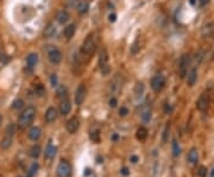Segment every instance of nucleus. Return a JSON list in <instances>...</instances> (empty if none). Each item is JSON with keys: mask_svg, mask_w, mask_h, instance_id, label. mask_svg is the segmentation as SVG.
I'll return each mask as SVG.
<instances>
[{"mask_svg": "<svg viewBox=\"0 0 214 177\" xmlns=\"http://www.w3.org/2000/svg\"><path fill=\"white\" fill-rule=\"evenodd\" d=\"M36 117V108L33 106H28L25 109H24L20 117H19V120H18V129L19 130H25L26 127H29L30 125L32 124V121L35 120Z\"/></svg>", "mask_w": 214, "mask_h": 177, "instance_id": "1", "label": "nucleus"}, {"mask_svg": "<svg viewBox=\"0 0 214 177\" xmlns=\"http://www.w3.org/2000/svg\"><path fill=\"white\" fill-rule=\"evenodd\" d=\"M17 130V126L14 124H10L5 130V134L3 137L1 142H0V148L3 150H7L12 145L13 138H14V133Z\"/></svg>", "mask_w": 214, "mask_h": 177, "instance_id": "2", "label": "nucleus"}, {"mask_svg": "<svg viewBox=\"0 0 214 177\" xmlns=\"http://www.w3.org/2000/svg\"><path fill=\"white\" fill-rule=\"evenodd\" d=\"M48 53V58L49 61L53 63V64H59L62 62L63 58V55L61 53V50L57 49V47H53V45H49L44 49Z\"/></svg>", "mask_w": 214, "mask_h": 177, "instance_id": "3", "label": "nucleus"}, {"mask_svg": "<svg viewBox=\"0 0 214 177\" xmlns=\"http://www.w3.org/2000/svg\"><path fill=\"white\" fill-rule=\"evenodd\" d=\"M95 47H96V42H95L94 35H89L86 38V41L83 42L82 47H81V53H82V55L89 56L94 53Z\"/></svg>", "mask_w": 214, "mask_h": 177, "instance_id": "4", "label": "nucleus"}, {"mask_svg": "<svg viewBox=\"0 0 214 177\" xmlns=\"http://www.w3.org/2000/svg\"><path fill=\"white\" fill-rule=\"evenodd\" d=\"M164 86H166V77L163 75L158 74L151 78V88L156 93H160V90L164 88Z\"/></svg>", "mask_w": 214, "mask_h": 177, "instance_id": "5", "label": "nucleus"}, {"mask_svg": "<svg viewBox=\"0 0 214 177\" xmlns=\"http://www.w3.org/2000/svg\"><path fill=\"white\" fill-rule=\"evenodd\" d=\"M57 177H70L71 175V165L67 160H61L57 170H56Z\"/></svg>", "mask_w": 214, "mask_h": 177, "instance_id": "6", "label": "nucleus"}, {"mask_svg": "<svg viewBox=\"0 0 214 177\" xmlns=\"http://www.w3.org/2000/svg\"><path fill=\"white\" fill-rule=\"evenodd\" d=\"M86 95H87V89L84 87V84H80L75 93V104L77 106L82 105L83 101L86 100Z\"/></svg>", "mask_w": 214, "mask_h": 177, "instance_id": "7", "label": "nucleus"}, {"mask_svg": "<svg viewBox=\"0 0 214 177\" xmlns=\"http://www.w3.org/2000/svg\"><path fill=\"white\" fill-rule=\"evenodd\" d=\"M190 58L189 55H183L180 59V65H178V71H180V76L184 77L187 71H188V65H189Z\"/></svg>", "mask_w": 214, "mask_h": 177, "instance_id": "8", "label": "nucleus"}, {"mask_svg": "<svg viewBox=\"0 0 214 177\" xmlns=\"http://www.w3.org/2000/svg\"><path fill=\"white\" fill-rule=\"evenodd\" d=\"M65 127H67V131H68L69 133H71V134L76 133L77 130L80 129V120H79V118L73 117L71 119H69V120L67 121Z\"/></svg>", "mask_w": 214, "mask_h": 177, "instance_id": "9", "label": "nucleus"}, {"mask_svg": "<svg viewBox=\"0 0 214 177\" xmlns=\"http://www.w3.org/2000/svg\"><path fill=\"white\" fill-rule=\"evenodd\" d=\"M208 107H209V96L207 94H202L196 102V108L200 112H205L208 109Z\"/></svg>", "mask_w": 214, "mask_h": 177, "instance_id": "10", "label": "nucleus"}, {"mask_svg": "<svg viewBox=\"0 0 214 177\" xmlns=\"http://www.w3.org/2000/svg\"><path fill=\"white\" fill-rule=\"evenodd\" d=\"M57 109L55 108V107H49L47 109V112L44 114V119H45V121H47L48 124H51L54 123L56 119H57Z\"/></svg>", "mask_w": 214, "mask_h": 177, "instance_id": "11", "label": "nucleus"}, {"mask_svg": "<svg viewBox=\"0 0 214 177\" xmlns=\"http://www.w3.org/2000/svg\"><path fill=\"white\" fill-rule=\"evenodd\" d=\"M38 63V55L36 53H30L26 56V65H28V69L29 70H33L35 67Z\"/></svg>", "mask_w": 214, "mask_h": 177, "instance_id": "12", "label": "nucleus"}, {"mask_svg": "<svg viewBox=\"0 0 214 177\" xmlns=\"http://www.w3.org/2000/svg\"><path fill=\"white\" fill-rule=\"evenodd\" d=\"M56 31H57V29H56V25L55 24L48 23L45 25L44 30H43V36L45 38H51V37H54V36L56 35Z\"/></svg>", "mask_w": 214, "mask_h": 177, "instance_id": "13", "label": "nucleus"}, {"mask_svg": "<svg viewBox=\"0 0 214 177\" xmlns=\"http://www.w3.org/2000/svg\"><path fill=\"white\" fill-rule=\"evenodd\" d=\"M121 87H123V77L119 74H117L113 78V81L111 82V90L115 93V92H119Z\"/></svg>", "mask_w": 214, "mask_h": 177, "instance_id": "14", "label": "nucleus"}, {"mask_svg": "<svg viewBox=\"0 0 214 177\" xmlns=\"http://www.w3.org/2000/svg\"><path fill=\"white\" fill-rule=\"evenodd\" d=\"M28 136H29V138L32 140V142H37V140H39V138H41L42 136V131L39 127H37V126H35V127H31L29 131V133H28Z\"/></svg>", "mask_w": 214, "mask_h": 177, "instance_id": "15", "label": "nucleus"}, {"mask_svg": "<svg viewBox=\"0 0 214 177\" xmlns=\"http://www.w3.org/2000/svg\"><path fill=\"white\" fill-rule=\"evenodd\" d=\"M71 111V104L69 100H67V99H63L62 102H61V105H59V113L62 114V115H67V114H69Z\"/></svg>", "mask_w": 214, "mask_h": 177, "instance_id": "16", "label": "nucleus"}, {"mask_svg": "<svg viewBox=\"0 0 214 177\" xmlns=\"http://www.w3.org/2000/svg\"><path fill=\"white\" fill-rule=\"evenodd\" d=\"M69 19H70V16L64 10H61V11H59L56 13V20H57L59 24H65Z\"/></svg>", "mask_w": 214, "mask_h": 177, "instance_id": "17", "label": "nucleus"}, {"mask_svg": "<svg viewBox=\"0 0 214 177\" xmlns=\"http://www.w3.org/2000/svg\"><path fill=\"white\" fill-rule=\"evenodd\" d=\"M75 31H76V26L74 24H69L63 30V36L67 39H71L74 37V35H75Z\"/></svg>", "mask_w": 214, "mask_h": 177, "instance_id": "18", "label": "nucleus"}, {"mask_svg": "<svg viewBox=\"0 0 214 177\" xmlns=\"http://www.w3.org/2000/svg\"><path fill=\"white\" fill-rule=\"evenodd\" d=\"M108 53L105 48H102L99 53V67H102V65L108 64Z\"/></svg>", "mask_w": 214, "mask_h": 177, "instance_id": "19", "label": "nucleus"}, {"mask_svg": "<svg viewBox=\"0 0 214 177\" xmlns=\"http://www.w3.org/2000/svg\"><path fill=\"white\" fill-rule=\"evenodd\" d=\"M77 12H79V14H86L89 10V4L88 1H86V0H81V1H79L77 3Z\"/></svg>", "mask_w": 214, "mask_h": 177, "instance_id": "20", "label": "nucleus"}, {"mask_svg": "<svg viewBox=\"0 0 214 177\" xmlns=\"http://www.w3.org/2000/svg\"><path fill=\"white\" fill-rule=\"evenodd\" d=\"M188 162H189L190 164H196L197 162H199V152H197V149L193 148L190 150L189 152H188Z\"/></svg>", "mask_w": 214, "mask_h": 177, "instance_id": "21", "label": "nucleus"}, {"mask_svg": "<svg viewBox=\"0 0 214 177\" xmlns=\"http://www.w3.org/2000/svg\"><path fill=\"white\" fill-rule=\"evenodd\" d=\"M56 152H57V148L51 144H49L45 149V152H44V157L48 158V159H53L54 157L56 156Z\"/></svg>", "mask_w": 214, "mask_h": 177, "instance_id": "22", "label": "nucleus"}, {"mask_svg": "<svg viewBox=\"0 0 214 177\" xmlns=\"http://www.w3.org/2000/svg\"><path fill=\"white\" fill-rule=\"evenodd\" d=\"M196 80H197V71H196L195 68H193V69L188 73V77H187V83H188V86L193 87V86L195 84Z\"/></svg>", "mask_w": 214, "mask_h": 177, "instance_id": "23", "label": "nucleus"}, {"mask_svg": "<svg viewBox=\"0 0 214 177\" xmlns=\"http://www.w3.org/2000/svg\"><path fill=\"white\" fill-rule=\"evenodd\" d=\"M136 137H137V139H138V140H140V142L145 140V139H146V137H148V130H146L145 127L140 126V127L137 130Z\"/></svg>", "mask_w": 214, "mask_h": 177, "instance_id": "24", "label": "nucleus"}, {"mask_svg": "<svg viewBox=\"0 0 214 177\" xmlns=\"http://www.w3.org/2000/svg\"><path fill=\"white\" fill-rule=\"evenodd\" d=\"M41 154V146L39 145H33L32 148L30 149V156L32 158H38Z\"/></svg>", "mask_w": 214, "mask_h": 177, "instance_id": "25", "label": "nucleus"}, {"mask_svg": "<svg viewBox=\"0 0 214 177\" xmlns=\"http://www.w3.org/2000/svg\"><path fill=\"white\" fill-rule=\"evenodd\" d=\"M144 89H145V87H144V83H143V82H137L136 87H135V94H136V96H142L143 93H144Z\"/></svg>", "mask_w": 214, "mask_h": 177, "instance_id": "26", "label": "nucleus"}, {"mask_svg": "<svg viewBox=\"0 0 214 177\" xmlns=\"http://www.w3.org/2000/svg\"><path fill=\"white\" fill-rule=\"evenodd\" d=\"M213 26H214V24H207V25H205L203 26V29H202V35L205 36H209L212 32H213Z\"/></svg>", "mask_w": 214, "mask_h": 177, "instance_id": "27", "label": "nucleus"}, {"mask_svg": "<svg viewBox=\"0 0 214 177\" xmlns=\"http://www.w3.org/2000/svg\"><path fill=\"white\" fill-rule=\"evenodd\" d=\"M89 138H90V140L93 143H100V132H99V130L90 132Z\"/></svg>", "mask_w": 214, "mask_h": 177, "instance_id": "28", "label": "nucleus"}, {"mask_svg": "<svg viewBox=\"0 0 214 177\" xmlns=\"http://www.w3.org/2000/svg\"><path fill=\"white\" fill-rule=\"evenodd\" d=\"M24 107V100L23 99H16L12 102V108L13 109H20Z\"/></svg>", "mask_w": 214, "mask_h": 177, "instance_id": "29", "label": "nucleus"}, {"mask_svg": "<svg viewBox=\"0 0 214 177\" xmlns=\"http://www.w3.org/2000/svg\"><path fill=\"white\" fill-rule=\"evenodd\" d=\"M181 154V148H180V145H178V143L176 140H174L172 142V154L175 156V157H178Z\"/></svg>", "mask_w": 214, "mask_h": 177, "instance_id": "30", "label": "nucleus"}, {"mask_svg": "<svg viewBox=\"0 0 214 177\" xmlns=\"http://www.w3.org/2000/svg\"><path fill=\"white\" fill-rule=\"evenodd\" d=\"M67 95V88L64 86H59L57 87V98L59 99H64V96Z\"/></svg>", "mask_w": 214, "mask_h": 177, "instance_id": "31", "label": "nucleus"}, {"mask_svg": "<svg viewBox=\"0 0 214 177\" xmlns=\"http://www.w3.org/2000/svg\"><path fill=\"white\" fill-rule=\"evenodd\" d=\"M151 119V111L150 109H145L142 112V120L144 123H149Z\"/></svg>", "mask_w": 214, "mask_h": 177, "instance_id": "32", "label": "nucleus"}, {"mask_svg": "<svg viewBox=\"0 0 214 177\" xmlns=\"http://www.w3.org/2000/svg\"><path fill=\"white\" fill-rule=\"evenodd\" d=\"M38 168H39V165H38L37 163H33V164L31 165V168H30L28 177H33V175H35L36 172H37V170H38Z\"/></svg>", "mask_w": 214, "mask_h": 177, "instance_id": "33", "label": "nucleus"}, {"mask_svg": "<svg viewBox=\"0 0 214 177\" xmlns=\"http://www.w3.org/2000/svg\"><path fill=\"white\" fill-rule=\"evenodd\" d=\"M139 49H140V45H139V42L138 39L135 41V43L132 44V47H131V53H133V55H136L138 51H139Z\"/></svg>", "mask_w": 214, "mask_h": 177, "instance_id": "34", "label": "nucleus"}, {"mask_svg": "<svg viewBox=\"0 0 214 177\" xmlns=\"http://www.w3.org/2000/svg\"><path fill=\"white\" fill-rule=\"evenodd\" d=\"M100 71H101V74H102L104 76H107V75L111 73V68H110V65H108V64L102 65V67H100Z\"/></svg>", "mask_w": 214, "mask_h": 177, "instance_id": "35", "label": "nucleus"}, {"mask_svg": "<svg viewBox=\"0 0 214 177\" xmlns=\"http://www.w3.org/2000/svg\"><path fill=\"white\" fill-rule=\"evenodd\" d=\"M35 92L38 96H43V95L45 94V89H44V87H43L42 84H39V86H37V87H36Z\"/></svg>", "mask_w": 214, "mask_h": 177, "instance_id": "36", "label": "nucleus"}, {"mask_svg": "<svg viewBox=\"0 0 214 177\" xmlns=\"http://www.w3.org/2000/svg\"><path fill=\"white\" fill-rule=\"evenodd\" d=\"M197 176L199 177H206L207 176V169L203 165H201L197 170Z\"/></svg>", "mask_w": 214, "mask_h": 177, "instance_id": "37", "label": "nucleus"}, {"mask_svg": "<svg viewBox=\"0 0 214 177\" xmlns=\"http://www.w3.org/2000/svg\"><path fill=\"white\" fill-rule=\"evenodd\" d=\"M129 114V108L127 107H121L120 109H119V115L120 117H126Z\"/></svg>", "mask_w": 214, "mask_h": 177, "instance_id": "38", "label": "nucleus"}, {"mask_svg": "<svg viewBox=\"0 0 214 177\" xmlns=\"http://www.w3.org/2000/svg\"><path fill=\"white\" fill-rule=\"evenodd\" d=\"M108 105H110V107H112V108H114V107H117V105H118V100H117V98H111L110 99V101H108Z\"/></svg>", "mask_w": 214, "mask_h": 177, "instance_id": "39", "label": "nucleus"}, {"mask_svg": "<svg viewBox=\"0 0 214 177\" xmlns=\"http://www.w3.org/2000/svg\"><path fill=\"white\" fill-rule=\"evenodd\" d=\"M169 131H170V127H169V125H166V130H164V134H163V142H166V140H168V136H169Z\"/></svg>", "mask_w": 214, "mask_h": 177, "instance_id": "40", "label": "nucleus"}, {"mask_svg": "<svg viewBox=\"0 0 214 177\" xmlns=\"http://www.w3.org/2000/svg\"><path fill=\"white\" fill-rule=\"evenodd\" d=\"M51 84H53V87H57V77H56V74L51 75Z\"/></svg>", "mask_w": 214, "mask_h": 177, "instance_id": "41", "label": "nucleus"}, {"mask_svg": "<svg viewBox=\"0 0 214 177\" xmlns=\"http://www.w3.org/2000/svg\"><path fill=\"white\" fill-rule=\"evenodd\" d=\"M120 172H121V175H123V176H129V175H130V171H129V169H127V168H123Z\"/></svg>", "mask_w": 214, "mask_h": 177, "instance_id": "42", "label": "nucleus"}, {"mask_svg": "<svg viewBox=\"0 0 214 177\" xmlns=\"http://www.w3.org/2000/svg\"><path fill=\"white\" fill-rule=\"evenodd\" d=\"M197 1H199V4H200L201 6H206V5L209 4V1H211V0H197Z\"/></svg>", "mask_w": 214, "mask_h": 177, "instance_id": "43", "label": "nucleus"}, {"mask_svg": "<svg viewBox=\"0 0 214 177\" xmlns=\"http://www.w3.org/2000/svg\"><path fill=\"white\" fill-rule=\"evenodd\" d=\"M130 159H131V162H132V163H135V164H136L137 162H138V157H137V156H132Z\"/></svg>", "mask_w": 214, "mask_h": 177, "instance_id": "44", "label": "nucleus"}, {"mask_svg": "<svg viewBox=\"0 0 214 177\" xmlns=\"http://www.w3.org/2000/svg\"><path fill=\"white\" fill-rule=\"evenodd\" d=\"M108 18H110V22H115V18L117 17H115V14H110Z\"/></svg>", "mask_w": 214, "mask_h": 177, "instance_id": "45", "label": "nucleus"}, {"mask_svg": "<svg viewBox=\"0 0 214 177\" xmlns=\"http://www.w3.org/2000/svg\"><path fill=\"white\" fill-rule=\"evenodd\" d=\"M4 58H5V55H4L3 50H1V48H0V61H4Z\"/></svg>", "mask_w": 214, "mask_h": 177, "instance_id": "46", "label": "nucleus"}, {"mask_svg": "<svg viewBox=\"0 0 214 177\" xmlns=\"http://www.w3.org/2000/svg\"><path fill=\"white\" fill-rule=\"evenodd\" d=\"M84 174H86V175H89V174H90V170H89V169H86Z\"/></svg>", "mask_w": 214, "mask_h": 177, "instance_id": "47", "label": "nucleus"}, {"mask_svg": "<svg viewBox=\"0 0 214 177\" xmlns=\"http://www.w3.org/2000/svg\"><path fill=\"white\" fill-rule=\"evenodd\" d=\"M211 177H214V168H213V170H212V172H211Z\"/></svg>", "mask_w": 214, "mask_h": 177, "instance_id": "48", "label": "nucleus"}, {"mask_svg": "<svg viewBox=\"0 0 214 177\" xmlns=\"http://www.w3.org/2000/svg\"><path fill=\"white\" fill-rule=\"evenodd\" d=\"M3 124V117H1V114H0V125Z\"/></svg>", "mask_w": 214, "mask_h": 177, "instance_id": "49", "label": "nucleus"}, {"mask_svg": "<svg viewBox=\"0 0 214 177\" xmlns=\"http://www.w3.org/2000/svg\"><path fill=\"white\" fill-rule=\"evenodd\" d=\"M213 59H214V53H213Z\"/></svg>", "mask_w": 214, "mask_h": 177, "instance_id": "50", "label": "nucleus"}, {"mask_svg": "<svg viewBox=\"0 0 214 177\" xmlns=\"http://www.w3.org/2000/svg\"><path fill=\"white\" fill-rule=\"evenodd\" d=\"M19 177H22V176H19Z\"/></svg>", "mask_w": 214, "mask_h": 177, "instance_id": "51", "label": "nucleus"}, {"mask_svg": "<svg viewBox=\"0 0 214 177\" xmlns=\"http://www.w3.org/2000/svg\"><path fill=\"white\" fill-rule=\"evenodd\" d=\"M0 177H3V176H0Z\"/></svg>", "mask_w": 214, "mask_h": 177, "instance_id": "52", "label": "nucleus"}]
</instances>
